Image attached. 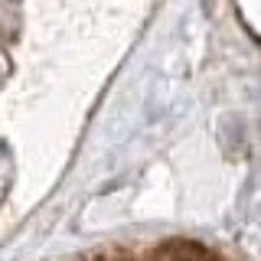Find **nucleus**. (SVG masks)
Wrapping results in <instances>:
<instances>
[{"mask_svg": "<svg viewBox=\"0 0 261 261\" xmlns=\"http://www.w3.org/2000/svg\"><path fill=\"white\" fill-rule=\"evenodd\" d=\"M163 255L167 261H216V255L199 242H190V239H176V242H167L163 245Z\"/></svg>", "mask_w": 261, "mask_h": 261, "instance_id": "obj_1", "label": "nucleus"}]
</instances>
